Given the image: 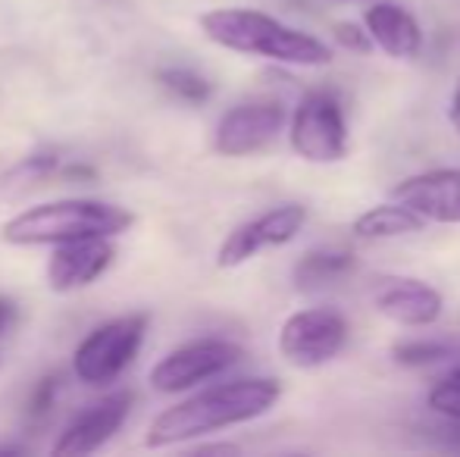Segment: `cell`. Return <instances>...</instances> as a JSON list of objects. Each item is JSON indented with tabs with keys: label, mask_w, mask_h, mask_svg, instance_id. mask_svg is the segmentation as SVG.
<instances>
[{
	"label": "cell",
	"mask_w": 460,
	"mask_h": 457,
	"mask_svg": "<svg viewBox=\"0 0 460 457\" xmlns=\"http://www.w3.org/2000/svg\"><path fill=\"white\" fill-rule=\"evenodd\" d=\"M279 398H282V385L267 376H248L210 385V389L194 391L191 398L154 417L145 445L172 448L182 445V442L200 439V435L219 433V429L242 426V423L270 414Z\"/></svg>",
	"instance_id": "1"
},
{
	"label": "cell",
	"mask_w": 460,
	"mask_h": 457,
	"mask_svg": "<svg viewBox=\"0 0 460 457\" xmlns=\"http://www.w3.org/2000/svg\"><path fill=\"white\" fill-rule=\"evenodd\" d=\"M200 29L213 44L235 54L263 57L285 66H326L332 63V48L316 35L279 22L276 16L244 6H223L200 16Z\"/></svg>",
	"instance_id": "2"
},
{
	"label": "cell",
	"mask_w": 460,
	"mask_h": 457,
	"mask_svg": "<svg viewBox=\"0 0 460 457\" xmlns=\"http://www.w3.org/2000/svg\"><path fill=\"white\" fill-rule=\"evenodd\" d=\"M135 216L126 207L94 198H63V201L35 204V207L19 210L13 220L4 223L0 235L6 244L19 248H38V244H63L75 238H116L128 232Z\"/></svg>",
	"instance_id": "3"
},
{
	"label": "cell",
	"mask_w": 460,
	"mask_h": 457,
	"mask_svg": "<svg viewBox=\"0 0 460 457\" xmlns=\"http://www.w3.org/2000/svg\"><path fill=\"white\" fill-rule=\"evenodd\" d=\"M147 323H151L147 313H126V317H116L88 332L73 354L75 379L92 389L116 382L138 357L147 336Z\"/></svg>",
	"instance_id": "4"
},
{
	"label": "cell",
	"mask_w": 460,
	"mask_h": 457,
	"mask_svg": "<svg viewBox=\"0 0 460 457\" xmlns=\"http://www.w3.org/2000/svg\"><path fill=\"white\" fill-rule=\"evenodd\" d=\"M291 147L307 163H339L348 154V122L332 92H307L291 113Z\"/></svg>",
	"instance_id": "5"
},
{
	"label": "cell",
	"mask_w": 460,
	"mask_h": 457,
	"mask_svg": "<svg viewBox=\"0 0 460 457\" xmlns=\"http://www.w3.org/2000/svg\"><path fill=\"white\" fill-rule=\"evenodd\" d=\"M242 357L244 351L229 338H198V342L179 345L151 370V389L160 395H179L223 376Z\"/></svg>",
	"instance_id": "6"
},
{
	"label": "cell",
	"mask_w": 460,
	"mask_h": 457,
	"mask_svg": "<svg viewBox=\"0 0 460 457\" xmlns=\"http://www.w3.org/2000/svg\"><path fill=\"white\" fill-rule=\"evenodd\" d=\"M348 342V320L332 307H307L291 313L279 330V354L291 366L316 370Z\"/></svg>",
	"instance_id": "7"
},
{
	"label": "cell",
	"mask_w": 460,
	"mask_h": 457,
	"mask_svg": "<svg viewBox=\"0 0 460 457\" xmlns=\"http://www.w3.org/2000/svg\"><path fill=\"white\" fill-rule=\"evenodd\" d=\"M304 223H307V207H301V204H282V207H273L254 220L242 223L223 238L217 250V267L235 269L261 250L282 248L304 229Z\"/></svg>",
	"instance_id": "8"
},
{
	"label": "cell",
	"mask_w": 460,
	"mask_h": 457,
	"mask_svg": "<svg viewBox=\"0 0 460 457\" xmlns=\"http://www.w3.org/2000/svg\"><path fill=\"white\" fill-rule=\"evenodd\" d=\"M285 126V110L276 101H244L219 116L213 128V151L219 157H251L273 145Z\"/></svg>",
	"instance_id": "9"
},
{
	"label": "cell",
	"mask_w": 460,
	"mask_h": 457,
	"mask_svg": "<svg viewBox=\"0 0 460 457\" xmlns=\"http://www.w3.org/2000/svg\"><path fill=\"white\" fill-rule=\"evenodd\" d=\"M135 395L132 391H113V395L101 398V401L88 404L82 414H75L54 442V454L60 457H85L94 454L126 426L128 414H132Z\"/></svg>",
	"instance_id": "10"
},
{
	"label": "cell",
	"mask_w": 460,
	"mask_h": 457,
	"mask_svg": "<svg viewBox=\"0 0 460 457\" xmlns=\"http://www.w3.org/2000/svg\"><path fill=\"white\" fill-rule=\"evenodd\" d=\"M373 307L385 320L407 330H426L432 326L445 311L442 294L423 279H411V276H385L373 286Z\"/></svg>",
	"instance_id": "11"
},
{
	"label": "cell",
	"mask_w": 460,
	"mask_h": 457,
	"mask_svg": "<svg viewBox=\"0 0 460 457\" xmlns=\"http://www.w3.org/2000/svg\"><path fill=\"white\" fill-rule=\"evenodd\" d=\"M116 257L113 238L92 235L75 238V242L54 244V254L48 260V286L60 294L88 288L110 269Z\"/></svg>",
	"instance_id": "12"
},
{
	"label": "cell",
	"mask_w": 460,
	"mask_h": 457,
	"mask_svg": "<svg viewBox=\"0 0 460 457\" xmlns=\"http://www.w3.org/2000/svg\"><path fill=\"white\" fill-rule=\"evenodd\" d=\"M394 201L411 207L426 223H460V170H429L394 185Z\"/></svg>",
	"instance_id": "13"
},
{
	"label": "cell",
	"mask_w": 460,
	"mask_h": 457,
	"mask_svg": "<svg viewBox=\"0 0 460 457\" xmlns=\"http://www.w3.org/2000/svg\"><path fill=\"white\" fill-rule=\"evenodd\" d=\"M369 41L392 60H413L423 48L420 22L398 4H373L364 16Z\"/></svg>",
	"instance_id": "14"
},
{
	"label": "cell",
	"mask_w": 460,
	"mask_h": 457,
	"mask_svg": "<svg viewBox=\"0 0 460 457\" xmlns=\"http://www.w3.org/2000/svg\"><path fill=\"white\" fill-rule=\"evenodd\" d=\"M354 263H358V257L345 248H316V250H307V254L295 263L291 282H295V288H301V292H314V288L332 286V282L345 279L354 269Z\"/></svg>",
	"instance_id": "15"
},
{
	"label": "cell",
	"mask_w": 460,
	"mask_h": 457,
	"mask_svg": "<svg viewBox=\"0 0 460 457\" xmlns=\"http://www.w3.org/2000/svg\"><path fill=\"white\" fill-rule=\"evenodd\" d=\"M354 235L367 238V242H382V238H398L411 235V232H423L426 220L420 214H413L411 207H404L401 201L392 204H376L367 214H360L354 220Z\"/></svg>",
	"instance_id": "16"
},
{
	"label": "cell",
	"mask_w": 460,
	"mask_h": 457,
	"mask_svg": "<svg viewBox=\"0 0 460 457\" xmlns=\"http://www.w3.org/2000/svg\"><path fill=\"white\" fill-rule=\"evenodd\" d=\"M60 172V157L57 154H31V157L19 160L16 166L0 176V198L13 201V198H22L25 191L38 189L48 179H54Z\"/></svg>",
	"instance_id": "17"
},
{
	"label": "cell",
	"mask_w": 460,
	"mask_h": 457,
	"mask_svg": "<svg viewBox=\"0 0 460 457\" xmlns=\"http://www.w3.org/2000/svg\"><path fill=\"white\" fill-rule=\"evenodd\" d=\"M157 82L172 94V98L185 101V104H207L213 94L210 79L194 73V69H188V66H164L157 73Z\"/></svg>",
	"instance_id": "18"
},
{
	"label": "cell",
	"mask_w": 460,
	"mask_h": 457,
	"mask_svg": "<svg viewBox=\"0 0 460 457\" xmlns=\"http://www.w3.org/2000/svg\"><path fill=\"white\" fill-rule=\"evenodd\" d=\"M451 354H455V347L448 342H438V338H411V342H398L392 347V357L401 366L438 364V360H448Z\"/></svg>",
	"instance_id": "19"
},
{
	"label": "cell",
	"mask_w": 460,
	"mask_h": 457,
	"mask_svg": "<svg viewBox=\"0 0 460 457\" xmlns=\"http://www.w3.org/2000/svg\"><path fill=\"white\" fill-rule=\"evenodd\" d=\"M63 391V376L60 373H48L35 382V389L29 391V401H25V414H29V423H44L54 410L57 398Z\"/></svg>",
	"instance_id": "20"
},
{
	"label": "cell",
	"mask_w": 460,
	"mask_h": 457,
	"mask_svg": "<svg viewBox=\"0 0 460 457\" xmlns=\"http://www.w3.org/2000/svg\"><path fill=\"white\" fill-rule=\"evenodd\" d=\"M429 408L436 410L438 417H445V420L460 423V366L457 370H451L442 382L432 385Z\"/></svg>",
	"instance_id": "21"
},
{
	"label": "cell",
	"mask_w": 460,
	"mask_h": 457,
	"mask_svg": "<svg viewBox=\"0 0 460 457\" xmlns=\"http://www.w3.org/2000/svg\"><path fill=\"white\" fill-rule=\"evenodd\" d=\"M335 38H339L341 48H348V50H360V54L373 48V41H369L367 29H360V25H354V22H341V25H335Z\"/></svg>",
	"instance_id": "22"
},
{
	"label": "cell",
	"mask_w": 460,
	"mask_h": 457,
	"mask_svg": "<svg viewBox=\"0 0 460 457\" xmlns=\"http://www.w3.org/2000/svg\"><path fill=\"white\" fill-rule=\"evenodd\" d=\"M16 317H19V307L10 294H0V338L16 326Z\"/></svg>",
	"instance_id": "23"
},
{
	"label": "cell",
	"mask_w": 460,
	"mask_h": 457,
	"mask_svg": "<svg viewBox=\"0 0 460 457\" xmlns=\"http://www.w3.org/2000/svg\"><path fill=\"white\" fill-rule=\"evenodd\" d=\"M448 119H451V126H455V132L460 135V75H457V82H455V92H451Z\"/></svg>",
	"instance_id": "24"
},
{
	"label": "cell",
	"mask_w": 460,
	"mask_h": 457,
	"mask_svg": "<svg viewBox=\"0 0 460 457\" xmlns=\"http://www.w3.org/2000/svg\"><path fill=\"white\" fill-rule=\"evenodd\" d=\"M0 454H22L19 445H0Z\"/></svg>",
	"instance_id": "25"
}]
</instances>
